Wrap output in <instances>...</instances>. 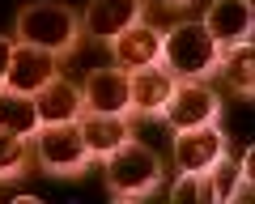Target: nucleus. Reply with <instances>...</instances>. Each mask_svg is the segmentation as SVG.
I'll list each match as a JSON object with an SVG mask.
<instances>
[{
	"label": "nucleus",
	"instance_id": "1",
	"mask_svg": "<svg viewBox=\"0 0 255 204\" xmlns=\"http://www.w3.org/2000/svg\"><path fill=\"white\" fill-rule=\"evenodd\" d=\"M81 13L64 0H30L13 13V43L43 47L60 64L81 51Z\"/></svg>",
	"mask_w": 255,
	"mask_h": 204
},
{
	"label": "nucleus",
	"instance_id": "2",
	"mask_svg": "<svg viewBox=\"0 0 255 204\" xmlns=\"http://www.w3.org/2000/svg\"><path fill=\"white\" fill-rule=\"evenodd\" d=\"M221 56H226V47L204 30L200 17H191V21H174L170 30H162L157 68H166L174 81H209V77H217Z\"/></svg>",
	"mask_w": 255,
	"mask_h": 204
},
{
	"label": "nucleus",
	"instance_id": "3",
	"mask_svg": "<svg viewBox=\"0 0 255 204\" xmlns=\"http://www.w3.org/2000/svg\"><path fill=\"white\" fill-rule=\"evenodd\" d=\"M102 179H107V192L115 196V200H145V196L162 192L166 158L157 149H149L145 140L128 136L115 153L102 158Z\"/></svg>",
	"mask_w": 255,
	"mask_h": 204
},
{
	"label": "nucleus",
	"instance_id": "4",
	"mask_svg": "<svg viewBox=\"0 0 255 204\" xmlns=\"http://www.w3.org/2000/svg\"><path fill=\"white\" fill-rule=\"evenodd\" d=\"M30 149H34V166L51 179H81L85 170L94 166L90 149H85L81 123H38L34 136H30Z\"/></svg>",
	"mask_w": 255,
	"mask_h": 204
},
{
	"label": "nucleus",
	"instance_id": "5",
	"mask_svg": "<svg viewBox=\"0 0 255 204\" xmlns=\"http://www.w3.org/2000/svg\"><path fill=\"white\" fill-rule=\"evenodd\" d=\"M221 94L213 90L209 81H174L170 90V102L162 111V123L170 132H183V128H200V123H213L221 119Z\"/></svg>",
	"mask_w": 255,
	"mask_h": 204
},
{
	"label": "nucleus",
	"instance_id": "6",
	"mask_svg": "<svg viewBox=\"0 0 255 204\" xmlns=\"http://www.w3.org/2000/svg\"><path fill=\"white\" fill-rule=\"evenodd\" d=\"M140 21H149L145 0H90L81 9V30L94 43H111L115 34L140 26Z\"/></svg>",
	"mask_w": 255,
	"mask_h": 204
},
{
	"label": "nucleus",
	"instance_id": "7",
	"mask_svg": "<svg viewBox=\"0 0 255 204\" xmlns=\"http://www.w3.org/2000/svg\"><path fill=\"white\" fill-rule=\"evenodd\" d=\"M230 140L226 132H221V123H200V128H183L174 132L170 140V162L174 170H209V162L217 158V153H226Z\"/></svg>",
	"mask_w": 255,
	"mask_h": 204
},
{
	"label": "nucleus",
	"instance_id": "8",
	"mask_svg": "<svg viewBox=\"0 0 255 204\" xmlns=\"http://www.w3.org/2000/svg\"><path fill=\"white\" fill-rule=\"evenodd\" d=\"M174 77L166 68H136L128 73V115L132 119H162L166 102H170Z\"/></svg>",
	"mask_w": 255,
	"mask_h": 204
},
{
	"label": "nucleus",
	"instance_id": "9",
	"mask_svg": "<svg viewBox=\"0 0 255 204\" xmlns=\"http://www.w3.org/2000/svg\"><path fill=\"white\" fill-rule=\"evenodd\" d=\"M55 73H60V60H55L51 51L30 47V43H13V60H9V73H4V90L38 94Z\"/></svg>",
	"mask_w": 255,
	"mask_h": 204
},
{
	"label": "nucleus",
	"instance_id": "10",
	"mask_svg": "<svg viewBox=\"0 0 255 204\" xmlns=\"http://www.w3.org/2000/svg\"><path fill=\"white\" fill-rule=\"evenodd\" d=\"M107 47H111V60H115L119 68H128V73H136V68H153L157 60H162V26L140 21V26L115 34Z\"/></svg>",
	"mask_w": 255,
	"mask_h": 204
},
{
	"label": "nucleus",
	"instance_id": "11",
	"mask_svg": "<svg viewBox=\"0 0 255 204\" xmlns=\"http://www.w3.org/2000/svg\"><path fill=\"white\" fill-rule=\"evenodd\" d=\"M81 98H85V111L128 115V68H119V64L90 68V77L81 81Z\"/></svg>",
	"mask_w": 255,
	"mask_h": 204
},
{
	"label": "nucleus",
	"instance_id": "12",
	"mask_svg": "<svg viewBox=\"0 0 255 204\" xmlns=\"http://www.w3.org/2000/svg\"><path fill=\"white\" fill-rule=\"evenodd\" d=\"M200 21L221 47H234V43H247L251 38L255 9H251V0H213Z\"/></svg>",
	"mask_w": 255,
	"mask_h": 204
},
{
	"label": "nucleus",
	"instance_id": "13",
	"mask_svg": "<svg viewBox=\"0 0 255 204\" xmlns=\"http://www.w3.org/2000/svg\"><path fill=\"white\" fill-rule=\"evenodd\" d=\"M81 136H85V149H90V158L102 162L107 153H115L128 136H136L132 132V115H102V111H81Z\"/></svg>",
	"mask_w": 255,
	"mask_h": 204
},
{
	"label": "nucleus",
	"instance_id": "14",
	"mask_svg": "<svg viewBox=\"0 0 255 204\" xmlns=\"http://www.w3.org/2000/svg\"><path fill=\"white\" fill-rule=\"evenodd\" d=\"M34 106H38V119L43 123H68V119H81L85 98H81V85L77 81H68L64 73H55L51 81L34 94Z\"/></svg>",
	"mask_w": 255,
	"mask_h": 204
},
{
	"label": "nucleus",
	"instance_id": "15",
	"mask_svg": "<svg viewBox=\"0 0 255 204\" xmlns=\"http://www.w3.org/2000/svg\"><path fill=\"white\" fill-rule=\"evenodd\" d=\"M38 106H34V94H13V90H0V128L17 132V136H34L38 128Z\"/></svg>",
	"mask_w": 255,
	"mask_h": 204
},
{
	"label": "nucleus",
	"instance_id": "16",
	"mask_svg": "<svg viewBox=\"0 0 255 204\" xmlns=\"http://www.w3.org/2000/svg\"><path fill=\"white\" fill-rule=\"evenodd\" d=\"M221 77H226V85L238 94V98H251L255 94V73H251V38L247 43H234L226 47V56H221Z\"/></svg>",
	"mask_w": 255,
	"mask_h": 204
},
{
	"label": "nucleus",
	"instance_id": "17",
	"mask_svg": "<svg viewBox=\"0 0 255 204\" xmlns=\"http://www.w3.org/2000/svg\"><path fill=\"white\" fill-rule=\"evenodd\" d=\"M30 166H34V149H30V136H17V132L0 128V183L30 175Z\"/></svg>",
	"mask_w": 255,
	"mask_h": 204
},
{
	"label": "nucleus",
	"instance_id": "18",
	"mask_svg": "<svg viewBox=\"0 0 255 204\" xmlns=\"http://www.w3.org/2000/svg\"><path fill=\"white\" fill-rule=\"evenodd\" d=\"M170 200H200V204H213L209 175H204V170H179V179L170 183Z\"/></svg>",
	"mask_w": 255,
	"mask_h": 204
},
{
	"label": "nucleus",
	"instance_id": "19",
	"mask_svg": "<svg viewBox=\"0 0 255 204\" xmlns=\"http://www.w3.org/2000/svg\"><path fill=\"white\" fill-rule=\"evenodd\" d=\"M149 9H157V13H187L196 0H145Z\"/></svg>",
	"mask_w": 255,
	"mask_h": 204
},
{
	"label": "nucleus",
	"instance_id": "20",
	"mask_svg": "<svg viewBox=\"0 0 255 204\" xmlns=\"http://www.w3.org/2000/svg\"><path fill=\"white\" fill-rule=\"evenodd\" d=\"M13 60V34H0V90H4V73H9Z\"/></svg>",
	"mask_w": 255,
	"mask_h": 204
}]
</instances>
